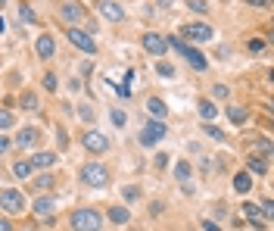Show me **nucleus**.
<instances>
[{
	"instance_id": "1",
	"label": "nucleus",
	"mask_w": 274,
	"mask_h": 231,
	"mask_svg": "<svg viewBox=\"0 0 274 231\" xmlns=\"http://www.w3.org/2000/svg\"><path fill=\"white\" fill-rule=\"evenodd\" d=\"M165 44H168V47H175V50H178V53H181V56H187V63H190L193 69H206V66H209V63H206V56L200 53V50H196V47H190V44H187V41H181L178 35H175V38H168Z\"/></svg>"
},
{
	"instance_id": "2",
	"label": "nucleus",
	"mask_w": 274,
	"mask_h": 231,
	"mask_svg": "<svg viewBox=\"0 0 274 231\" xmlns=\"http://www.w3.org/2000/svg\"><path fill=\"white\" fill-rule=\"evenodd\" d=\"M72 228L75 231H100L103 216L97 209H78V212H72Z\"/></svg>"
},
{
	"instance_id": "3",
	"label": "nucleus",
	"mask_w": 274,
	"mask_h": 231,
	"mask_svg": "<svg viewBox=\"0 0 274 231\" xmlns=\"http://www.w3.org/2000/svg\"><path fill=\"white\" fill-rule=\"evenodd\" d=\"M106 169H103L100 166V162H88V166H84L81 169V181L84 184H91V187H103V184H106Z\"/></svg>"
},
{
	"instance_id": "4",
	"label": "nucleus",
	"mask_w": 274,
	"mask_h": 231,
	"mask_svg": "<svg viewBox=\"0 0 274 231\" xmlns=\"http://www.w3.org/2000/svg\"><path fill=\"white\" fill-rule=\"evenodd\" d=\"M181 41H212V28L206 22H193V25H184L181 28Z\"/></svg>"
},
{
	"instance_id": "5",
	"label": "nucleus",
	"mask_w": 274,
	"mask_h": 231,
	"mask_svg": "<svg viewBox=\"0 0 274 231\" xmlns=\"http://www.w3.org/2000/svg\"><path fill=\"white\" fill-rule=\"evenodd\" d=\"M162 138H165V125H162L159 119L143 125V134H140V144H143V147H153V144H159Z\"/></svg>"
},
{
	"instance_id": "6",
	"label": "nucleus",
	"mask_w": 274,
	"mask_h": 231,
	"mask_svg": "<svg viewBox=\"0 0 274 231\" xmlns=\"http://www.w3.org/2000/svg\"><path fill=\"white\" fill-rule=\"evenodd\" d=\"M81 144H84V150H91V153H106V147H109V141L103 138L100 131H84Z\"/></svg>"
},
{
	"instance_id": "7",
	"label": "nucleus",
	"mask_w": 274,
	"mask_h": 231,
	"mask_svg": "<svg viewBox=\"0 0 274 231\" xmlns=\"http://www.w3.org/2000/svg\"><path fill=\"white\" fill-rule=\"evenodd\" d=\"M0 206L6 212H22L25 209V200L19 191H0Z\"/></svg>"
},
{
	"instance_id": "8",
	"label": "nucleus",
	"mask_w": 274,
	"mask_h": 231,
	"mask_svg": "<svg viewBox=\"0 0 274 231\" xmlns=\"http://www.w3.org/2000/svg\"><path fill=\"white\" fill-rule=\"evenodd\" d=\"M97 10H100L103 19H109V22H122V19H125V10L115 3V0H100Z\"/></svg>"
},
{
	"instance_id": "9",
	"label": "nucleus",
	"mask_w": 274,
	"mask_h": 231,
	"mask_svg": "<svg viewBox=\"0 0 274 231\" xmlns=\"http://www.w3.org/2000/svg\"><path fill=\"white\" fill-rule=\"evenodd\" d=\"M68 41H72L78 50H84V53H97V44H93V38L84 35V31H78V28H68Z\"/></svg>"
},
{
	"instance_id": "10",
	"label": "nucleus",
	"mask_w": 274,
	"mask_h": 231,
	"mask_svg": "<svg viewBox=\"0 0 274 231\" xmlns=\"http://www.w3.org/2000/svg\"><path fill=\"white\" fill-rule=\"evenodd\" d=\"M143 50L153 53V56H162L168 50V44H165V38H159L156 31H150V35H143Z\"/></svg>"
},
{
	"instance_id": "11",
	"label": "nucleus",
	"mask_w": 274,
	"mask_h": 231,
	"mask_svg": "<svg viewBox=\"0 0 274 231\" xmlns=\"http://www.w3.org/2000/svg\"><path fill=\"white\" fill-rule=\"evenodd\" d=\"M34 50H38L41 59H50V56L56 53V44H53V38H50V35H41L38 44H34Z\"/></svg>"
},
{
	"instance_id": "12",
	"label": "nucleus",
	"mask_w": 274,
	"mask_h": 231,
	"mask_svg": "<svg viewBox=\"0 0 274 231\" xmlns=\"http://www.w3.org/2000/svg\"><path fill=\"white\" fill-rule=\"evenodd\" d=\"M59 16H63L66 22H81L84 10H81V3H63L59 6Z\"/></svg>"
},
{
	"instance_id": "13",
	"label": "nucleus",
	"mask_w": 274,
	"mask_h": 231,
	"mask_svg": "<svg viewBox=\"0 0 274 231\" xmlns=\"http://www.w3.org/2000/svg\"><path fill=\"white\" fill-rule=\"evenodd\" d=\"M53 209H56L53 197H38V200H34V212H38V216L50 219V216H53Z\"/></svg>"
},
{
	"instance_id": "14",
	"label": "nucleus",
	"mask_w": 274,
	"mask_h": 231,
	"mask_svg": "<svg viewBox=\"0 0 274 231\" xmlns=\"http://www.w3.org/2000/svg\"><path fill=\"white\" fill-rule=\"evenodd\" d=\"M243 216L252 222V228H265L268 222L262 219V212H259V206H252V203H243Z\"/></svg>"
},
{
	"instance_id": "15",
	"label": "nucleus",
	"mask_w": 274,
	"mask_h": 231,
	"mask_svg": "<svg viewBox=\"0 0 274 231\" xmlns=\"http://www.w3.org/2000/svg\"><path fill=\"white\" fill-rule=\"evenodd\" d=\"M53 162H56V156L50 150H41V153H34V156H31V166L34 169H50Z\"/></svg>"
},
{
	"instance_id": "16",
	"label": "nucleus",
	"mask_w": 274,
	"mask_h": 231,
	"mask_svg": "<svg viewBox=\"0 0 274 231\" xmlns=\"http://www.w3.org/2000/svg\"><path fill=\"white\" fill-rule=\"evenodd\" d=\"M147 113H150V116H156V119H162V116L168 113V106L162 103L159 97H150V100H147Z\"/></svg>"
},
{
	"instance_id": "17",
	"label": "nucleus",
	"mask_w": 274,
	"mask_h": 231,
	"mask_svg": "<svg viewBox=\"0 0 274 231\" xmlns=\"http://www.w3.org/2000/svg\"><path fill=\"white\" fill-rule=\"evenodd\" d=\"M228 116H230L234 125H243L246 119H250V109H246V106H228Z\"/></svg>"
},
{
	"instance_id": "18",
	"label": "nucleus",
	"mask_w": 274,
	"mask_h": 231,
	"mask_svg": "<svg viewBox=\"0 0 274 231\" xmlns=\"http://www.w3.org/2000/svg\"><path fill=\"white\" fill-rule=\"evenodd\" d=\"M38 144V128H25L19 131V147H34Z\"/></svg>"
},
{
	"instance_id": "19",
	"label": "nucleus",
	"mask_w": 274,
	"mask_h": 231,
	"mask_svg": "<svg viewBox=\"0 0 274 231\" xmlns=\"http://www.w3.org/2000/svg\"><path fill=\"white\" fill-rule=\"evenodd\" d=\"M31 172H34V166H31L28 159H19V162L13 166V175H16V178H28Z\"/></svg>"
},
{
	"instance_id": "20",
	"label": "nucleus",
	"mask_w": 274,
	"mask_h": 231,
	"mask_svg": "<svg viewBox=\"0 0 274 231\" xmlns=\"http://www.w3.org/2000/svg\"><path fill=\"white\" fill-rule=\"evenodd\" d=\"M234 187H237L240 194H246V191L252 187V175H250V172H240V175L234 178Z\"/></svg>"
},
{
	"instance_id": "21",
	"label": "nucleus",
	"mask_w": 274,
	"mask_h": 231,
	"mask_svg": "<svg viewBox=\"0 0 274 231\" xmlns=\"http://www.w3.org/2000/svg\"><path fill=\"white\" fill-rule=\"evenodd\" d=\"M109 219H113L115 225H125V222H128V209L125 206H113V209H109Z\"/></svg>"
},
{
	"instance_id": "22",
	"label": "nucleus",
	"mask_w": 274,
	"mask_h": 231,
	"mask_svg": "<svg viewBox=\"0 0 274 231\" xmlns=\"http://www.w3.org/2000/svg\"><path fill=\"white\" fill-rule=\"evenodd\" d=\"M246 169H250V175H252V172H255V175H262L268 166H265V159H255V156H250V159H246Z\"/></svg>"
},
{
	"instance_id": "23",
	"label": "nucleus",
	"mask_w": 274,
	"mask_h": 231,
	"mask_svg": "<svg viewBox=\"0 0 274 231\" xmlns=\"http://www.w3.org/2000/svg\"><path fill=\"white\" fill-rule=\"evenodd\" d=\"M200 116H203V119H215V116H218L215 103H209V100H203V103H200Z\"/></svg>"
},
{
	"instance_id": "24",
	"label": "nucleus",
	"mask_w": 274,
	"mask_h": 231,
	"mask_svg": "<svg viewBox=\"0 0 274 231\" xmlns=\"http://www.w3.org/2000/svg\"><path fill=\"white\" fill-rule=\"evenodd\" d=\"M175 175L181 178V181H187V178H190V162H178V166H175Z\"/></svg>"
},
{
	"instance_id": "25",
	"label": "nucleus",
	"mask_w": 274,
	"mask_h": 231,
	"mask_svg": "<svg viewBox=\"0 0 274 231\" xmlns=\"http://www.w3.org/2000/svg\"><path fill=\"white\" fill-rule=\"evenodd\" d=\"M203 131H206V134H209V138H212V141H225V131H221V128H215V125H206V128H203Z\"/></svg>"
},
{
	"instance_id": "26",
	"label": "nucleus",
	"mask_w": 274,
	"mask_h": 231,
	"mask_svg": "<svg viewBox=\"0 0 274 231\" xmlns=\"http://www.w3.org/2000/svg\"><path fill=\"white\" fill-rule=\"evenodd\" d=\"M19 19H22V22H34L38 16H34V10H28V3H22V6H19Z\"/></svg>"
},
{
	"instance_id": "27",
	"label": "nucleus",
	"mask_w": 274,
	"mask_h": 231,
	"mask_svg": "<svg viewBox=\"0 0 274 231\" xmlns=\"http://www.w3.org/2000/svg\"><path fill=\"white\" fill-rule=\"evenodd\" d=\"M44 88H47V91H56V88H59V78H56L53 72H47V75H44Z\"/></svg>"
},
{
	"instance_id": "28",
	"label": "nucleus",
	"mask_w": 274,
	"mask_h": 231,
	"mask_svg": "<svg viewBox=\"0 0 274 231\" xmlns=\"http://www.w3.org/2000/svg\"><path fill=\"white\" fill-rule=\"evenodd\" d=\"M13 122H16V119H13L10 109H0V128H10Z\"/></svg>"
},
{
	"instance_id": "29",
	"label": "nucleus",
	"mask_w": 274,
	"mask_h": 231,
	"mask_svg": "<svg viewBox=\"0 0 274 231\" xmlns=\"http://www.w3.org/2000/svg\"><path fill=\"white\" fill-rule=\"evenodd\" d=\"M22 106H25V109H38V97H34V94H25V97H22Z\"/></svg>"
},
{
	"instance_id": "30",
	"label": "nucleus",
	"mask_w": 274,
	"mask_h": 231,
	"mask_svg": "<svg viewBox=\"0 0 274 231\" xmlns=\"http://www.w3.org/2000/svg\"><path fill=\"white\" fill-rule=\"evenodd\" d=\"M50 184H53V178H50V175H41L38 181H34V187H38V191H47Z\"/></svg>"
},
{
	"instance_id": "31",
	"label": "nucleus",
	"mask_w": 274,
	"mask_h": 231,
	"mask_svg": "<svg viewBox=\"0 0 274 231\" xmlns=\"http://www.w3.org/2000/svg\"><path fill=\"white\" fill-rule=\"evenodd\" d=\"M246 47H250V53H259V50L265 47V41H262V38H252V41H250V44H246Z\"/></svg>"
},
{
	"instance_id": "32",
	"label": "nucleus",
	"mask_w": 274,
	"mask_h": 231,
	"mask_svg": "<svg viewBox=\"0 0 274 231\" xmlns=\"http://www.w3.org/2000/svg\"><path fill=\"white\" fill-rule=\"evenodd\" d=\"M113 125H115V128L125 125V113H122V109H113Z\"/></svg>"
},
{
	"instance_id": "33",
	"label": "nucleus",
	"mask_w": 274,
	"mask_h": 231,
	"mask_svg": "<svg viewBox=\"0 0 274 231\" xmlns=\"http://www.w3.org/2000/svg\"><path fill=\"white\" fill-rule=\"evenodd\" d=\"M156 69H159V75H165V78H171V75H175V69H171V63H159Z\"/></svg>"
},
{
	"instance_id": "34",
	"label": "nucleus",
	"mask_w": 274,
	"mask_h": 231,
	"mask_svg": "<svg viewBox=\"0 0 274 231\" xmlns=\"http://www.w3.org/2000/svg\"><path fill=\"white\" fill-rule=\"evenodd\" d=\"M190 10H193V13H206L209 6H206V0H190Z\"/></svg>"
},
{
	"instance_id": "35",
	"label": "nucleus",
	"mask_w": 274,
	"mask_h": 231,
	"mask_svg": "<svg viewBox=\"0 0 274 231\" xmlns=\"http://www.w3.org/2000/svg\"><path fill=\"white\" fill-rule=\"evenodd\" d=\"M255 147H259V150L265 153V156H271V144L265 141V138H259V141H255Z\"/></svg>"
},
{
	"instance_id": "36",
	"label": "nucleus",
	"mask_w": 274,
	"mask_h": 231,
	"mask_svg": "<svg viewBox=\"0 0 274 231\" xmlns=\"http://www.w3.org/2000/svg\"><path fill=\"white\" fill-rule=\"evenodd\" d=\"M137 197H140L137 187H125V200H137Z\"/></svg>"
},
{
	"instance_id": "37",
	"label": "nucleus",
	"mask_w": 274,
	"mask_h": 231,
	"mask_svg": "<svg viewBox=\"0 0 274 231\" xmlns=\"http://www.w3.org/2000/svg\"><path fill=\"white\" fill-rule=\"evenodd\" d=\"M118 94H122V97H131V84H118Z\"/></svg>"
},
{
	"instance_id": "38",
	"label": "nucleus",
	"mask_w": 274,
	"mask_h": 231,
	"mask_svg": "<svg viewBox=\"0 0 274 231\" xmlns=\"http://www.w3.org/2000/svg\"><path fill=\"white\" fill-rule=\"evenodd\" d=\"M10 150V138H3V134H0V153H6Z\"/></svg>"
},
{
	"instance_id": "39",
	"label": "nucleus",
	"mask_w": 274,
	"mask_h": 231,
	"mask_svg": "<svg viewBox=\"0 0 274 231\" xmlns=\"http://www.w3.org/2000/svg\"><path fill=\"white\" fill-rule=\"evenodd\" d=\"M215 97H228V88H225V84H215Z\"/></svg>"
},
{
	"instance_id": "40",
	"label": "nucleus",
	"mask_w": 274,
	"mask_h": 231,
	"mask_svg": "<svg viewBox=\"0 0 274 231\" xmlns=\"http://www.w3.org/2000/svg\"><path fill=\"white\" fill-rule=\"evenodd\" d=\"M0 231H13V225H10V219H0Z\"/></svg>"
},
{
	"instance_id": "41",
	"label": "nucleus",
	"mask_w": 274,
	"mask_h": 231,
	"mask_svg": "<svg viewBox=\"0 0 274 231\" xmlns=\"http://www.w3.org/2000/svg\"><path fill=\"white\" fill-rule=\"evenodd\" d=\"M203 231H221V228L215 225V222H206V225H203Z\"/></svg>"
},
{
	"instance_id": "42",
	"label": "nucleus",
	"mask_w": 274,
	"mask_h": 231,
	"mask_svg": "<svg viewBox=\"0 0 274 231\" xmlns=\"http://www.w3.org/2000/svg\"><path fill=\"white\" fill-rule=\"evenodd\" d=\"M250 6H268V0H246Z\"/></svg>"
},
{
	"instance_id": "43",
	"label": "nucleus",
	"mask_w": 274,
	"mask_h": 231,
	"mask_svg": "<svg viewBox=\"0 0 274 231\" xmlns=\"http://www.w3.org/2000/svg\"><path fill=\"white\" fill-rule=\"evenodd\" d=\"M3 31H6V22H3V16H0V35H3Z\"/></svg>"
},
{
	"instance_id": "44",
	"label": "nucleus",
	"mask_w": 274,
	"mask_h": 231,
	"mask_svg": "<svg viewBox=\"0 0 274 231\" xmlns=\"http://www.w3.org/2000/svg\"><path fill=\"white\" fill-rule=\"evenodd\" d=\"M159 6H171V0H159Z\"/></svg>"
},
{
	"instance_id": "45",
	"label": "nucleus",
	"mask_w": 274,
	"mask_h": 231,
	"mask_svg": "<svg viewBox=\"0 0 274 231\" xmlns=\"http://www.w3.org/2000/svg\"><path fill=\"white\" fill-rule=\"evenodd\" d=\"M0 6H6V0H0Z\"/></svg>"
},
{
	"instance_id": "46",
	"label": "nucleus",
	"mask_w": 274,
	"mask_h": 231,
	"mask_svg": "<svg viewBox=\"0 0 274 231\" xmlns=\"http://www.w3.org/2000/svg\"><path fill=\"white\" fill-rule=\"evenodd\" d=\"M25 231H38V228H25Z\"/></svg>"
}]
</instances>
